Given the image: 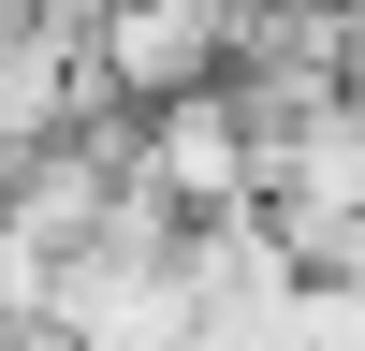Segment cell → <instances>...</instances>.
<instances>
[{"label": "cell", "mask_w": 365, "mask_h": 351, "mask_svg": "<svg viewBox=\"0 0 365 351\" xmlns=\"http://www.w3.org/2000/svg\"><path fill=\"white\" fill-rule=\"evenodd\" d=\"M351 103H365V0H351Z\"/></svg>", "instance_id": "cell-5"}, {"label": "cell", "mask_w": 365, "mask_h": 351, "mask_svg": "<svg viewBox=\"0 0 365 351\" xmlns=\"http://www.w3.org/2000/svg\"><path fill=\"white\" fill-rule=\"evenodd\" d=\"M292 15H351V0H292Z\"/></svg>", "instance_id": "cell-6"}, {"label": "cell", "mask_w": 365, "mask_h": 351, "mask_svg": "<svg viewBox=\"0 0 365 351\" xmlns=\"http://www.w3.org/2000/svg\"><path fill=\"white\" fill-rule=\"evenodd\" d=\"M0 351H15V337H0Z\"/></svg>", "instance_id": "cell-7"}, {"label": "cell", "mask_w": 365, "mask_h": 351, "mask_svg": "<svg viewBox=\"0 0 365 351\" xmlns=\"http://www.w3.org/2000/svg\"><path fill=\"white\" fill-rule=\"evenodd\" d=\"M44 307H58V249H29L0 220V337H44Z\"/></svg>", "instance_id": "cell-4"}, {"label": "cell", "mask_w": 365, "mask_h": 351, "mask_svg": "<svg viewBox=\"0 0 365 351\" xmlns=\"http://www.w3.org/2000/svg\"><path fill=\"white\" fill-rule=\"evenodd\" d=\"M44 337H73V351H190V234L175 249H58Z\"/></svg>", "instance_id": "cell-2"}, {"label": "cell", "mask_w": 365, "mask_h": 351, "mask_svg": "<svg viewBox=\"0 0 365 351\" xmlns=\"http://www.w3.org/2000/svg\"><path fill=\"white\" fill-rule=\"evenodd\" d=\"M220 58H234V0H103L88 15V88L117 117L175 103V88H220Z\"/></svg>", "instance_id": "cell-3"}, {"label": "cell", "mask_w": 365, "mask_h": 351, "mask_svg": "<svg viewBox=\"0 0 365 351\" xmlns=\"http://www.w3.org/2000/svg\"><path fill=\"white\" fill-rule=\"evenodd\" d=\"M132 176L175 220H234V205H263V132H249L234 88H175V103L132 117Z\"/></svg>", "instance_id": "cell-1"}]
</instances>
